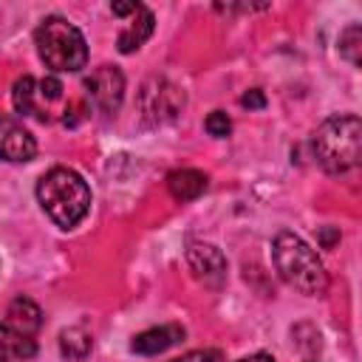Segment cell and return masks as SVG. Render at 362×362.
Segmentation results:
<instances>
[{
    "mask_svg": "<svg viewBox=\"0 0 362 362\" xmlns=\"http://www.w3.org/2000/svg\"><path fill=\"white\" fill-rule=\"evenodd\" d=\"M311 153H314L317 164L331 175H342V173H351L354 167H359V156H362L359 116L342 113V116L325 119L311 136Z\"/></svg>",
    "mask_w": 362,
    "mask_h": 362,
    "instance_id": "6da1fadb",
    "label": "cell"
},
{
    "mask_svg": "<svg viewBox=\"0 0 362 362\" xmlns=\"http://www.w3.org/2000/svg\"><path fill=\"white\" fill-rule=\"evenodd\" d=\"M37 201L57 226L74 229L90 209V187L76 170L54 167L37 181Z\"/></svg>",
    "mask_w": 362,
    "mask_h": 362,
    "instance_id": "7a4b0ae2",
    "label": "cell"
},
{
    "mask_svg": "<svg viewBox=\"0 0 362 362\" xmlns=\"http://www.w3.org/2000/svg\"><path fill=\"white\" fill-rule=\"evenodd\" d=\"M272 257L277 274L300 294L305 297H320L328 288V272L317 252L294 232H280L274 235L272 243Z\"/></svg>",
    "mask_w": 362,
    "mask_h": 362,
    "instance_id": "3957f363",
    "label": "cell"
},
{
    "mask_svg": "<svg viewBox=\"0 0 362 362\" xmlns=\"http://www.w3.org/2000/svg\"><path fill=\"white\" fill-rule=\"evenodd\" d=\"M34 45L45 68L54 74H76L88 62V45L82 31L65 17H45L34 31Z\"/></svg>",
    "mask_w": 362,
    "mask_h": 362,
    "instance_id": "277c9868",
    "label": "cell"
},
{
    "mask_svg": "<svg viewBox=\"0 0 362 362\" xmlns=\"http://www.w3.org/2000/svg\"><path fill=\"white\" fill-rule=\"evenodd\" d=\"M14 110L20 116H31L37 122H54L59 113H65V88L57 76H23L14 82L11 90Z\"/></svg>",
    "mask_w": 362,
    "mask_h": 362,
    "instance_id": "5b68a950",
    "label": "cell"
},
{
    "mask_svg": "<svg viewBox=\"0 0 362 362\" xmlns=\"http://www.w3.org/2000/svg\"><path fill=\"white\" fill-rule=\"evenodd\" d=\"M139 105H141V116L147 124H161V122L175 119V113L184 107V93L167 79H150L141 88Z\"/></svg>",
    "mask_w": 362,
    "mask_h": 362,
    "instance_id": "8992f818",
    "label": "cell"
},
{
    "mask_svg": "<svg viewBox=\"0 0 362 362\" xmlns=\"http://www.w3.org/2000/svg\"><path fill=\"white\" fill-rule=\"evenodd\" d=\"M90 102L102 113H116L124 99V74L116 65H99L88 79H85Z\"/></svg>",
    "mask_w": 362,
    "mask_h": 362,
    "instance_id": "52a82bcc",
    "label": "cell"
},
{
    "mask_svg": "<svg viewBox=\"0 0 362 362\" xmlns=\"http://www.w3.org/2000/svg\"><path fill=\"white\" fill-rule=\"evenodd\" d=\"M187 263L192 269V274L204 283L218 288L226 280V257L218 246L212 243H189L187 246Z\"/></svg>",
    "mask_w": 362,
    "mask_h": 362,
    "instance_id": "ba28073f",
    "label": "cell"
},
{
    "mask_svg": "<svg viewBox=\"0 0 362 362\" xmlns=\"http://www.w3.org/2000/svg\"><path fill=\"white\" fill-rule=\"evenodd\" d=\"M37 156V141L34 136L11 116L0 113V158L11 164L31 161Z\"/></svg>",
    "mask_w": 362,
    "mask_h": 362,
    "instance_id": "9c48e42d",
    "label": "cell"
},
{
    "mask_svg": "<svg viewBox=\"0 0 362 362\" xmlns=\"http://www.w3.org/2000/svg\"><path fill=\"white\" fill-rule=\"evenodd\" d=\"M184 339V328L181 325H156V328H147L141 334L133 337L130 342V351L133 354H141V356H156V354H164L167 348L178 345Z\"/></svg>",
    "mask_w": 362,
    "mask_h": 362,
    "instance_id": "30bf717a",
    "label": "cell"
},
{
    "mask_svg": "<svg viewBox=\"0 0 362 362\" xmlns=\"http://www.w3.org/2000/svg\"><path fill=\"white\" fill-rule=\"evenodd\" d=\"M153 28H156L153 11H150V8H144V6H139V11L133 14V20L122 28V34H119V40H116L119 51H122V54H133V51H139V48L150 40Z\"/></svg>",
    "mask_w": 362,
    "mask_h": 362,
    "instance_id": "8fae6325",
    "label": "cell"
},
{
    "mask_svg": "<svg viewBox=\"0 0 362 362\" xmlns=\"http://www.w3.org/2000/svg\"><path fill=\"white\" fill-rule=\"evenodd\" d=\"M167 189L175 201L187 204V201H195L204 189H206V173L201 170H192V167H181V170H173L167 175Z\"/></svg>",
    "mask_w": 362,
    "mask_h": 362,
    "instance_id": "7c38bea8",
    "label": "cell"
},
{
    "mask_svg": "<svg viewBox=\"0 0 362 362\" xmlns=\"http://www.w3.org/2000/svg\"><path fill=\"white\" fill-rule=\"evenodd\" d=\"M8 328L25 334V337H34L40 328H42V311L37 303H31L28 297H17L8 311H6V320H3Z\"/></svg>",
    "mask_w": 362,
    "mask_h": 362,
    "instance_id": "4fadbf2b",
    "label": "cell"
},
{
    "mask_svg": "<svg viewBox=\"0 0 362 362\" xmlns=\"http://www.w3.org/2000/svg\"><path fill=\"white\" fill-rule=\"evenodd\" d=\"M37 354V339L25 337L14 328H8L6 322H0V356L6 359H31Z\"/></svg>",
    "mask_w": 362,
    "mask_h": 362,
    "instance_id": "5bb4252c",
    "label": "cell"
},
{
    "mask_svg": "<svg viewBox=\"0 0 362 362\" xmlns=\"http://www.w3.org/2000/svg\"><path fill=\"white\" fill-rule=\"evenodd\" d=\"M90 348H93V339H90V334L85 331V328H65L62 334H59V354L65 356V359H74V362H82L88 354H90Z\"/></svg>",
    "mask_w": 362,
    "mask_h": 362,
    "instance_id": "9a60e30c",
    "label": "cell"
},
{
    "mask_svg": "<svg viewBox=\"0 0 362 362\" xmlns=\"http://www.w3.org/2000/svg\"><path fill=\"white\" fill-rule=\"evenodd\" d=\"M339 54H342L354 68H359V62H362V25H359V23H351V25L339 34Z\"/></svg>",
    "mask_w": 362,
    "mask_h": 362,
    "instance_id": "2e32d148",
    "label": "cell"
},
{
    "mask_svg": "<svg viewBox=\"0 0 362 362\" xmlns=\"http://www.w3.org/2000/svg\"><path fill=\"white\" fill-rule=\"evenodd\" d=\"M204 127H206V133H209V136L223 139V136H229V133H232V119H229L223 110H212V113L204 119Z\"/></svg>",
    "mask_w": 362,
    "mask_h": 362,
    "instance_id": "e0dca14e",
    "label": "cell"
},
{
    "mask_svg": "<svg viewBox=\"0 0 362 362\" xmlns=\"http://www.w3.org/2000/svg\"><path fill=\"white\" fill-rule=\"evenodd\" d=\"M173 362H223V354L218 348H198V351H189Z\"/></svg>",
    "mask_w": 362,
    "mask_h": 362,
    "instance_id": "ac0fdd59",
    "label": "cell"
},
{
    "mask_svg": "<svg viewBox=\"0 0 362 362\" xmlns=\"http://www.w3.org/2000/svg\"><path fill=\"white\" fill-rule=\"evenodd\" d=\"M240 105L243 107H249V110H263L266 107V96H263V90H249V93H243L240 96Z\"/></svg>",
    "mask_w": 362,
    "mask_h": 362,
    "instance_id": "d6986e66",
    "label": "cell"
},
{
    "mask_svg": "<svg viewBox=\"0 0 362 362\" xmlns=\"http://www.w3.org/2000/svg\"><path fill=\"white\" fill-rule=\"evenodd\" d=\"M139 6H141V3H113L110 8H113V14L124 17V14H136V11H139Z\"/></svg>",
    "mask_w": 362,
    "mask_h": 362,
    "instance_id": "ffe728a7",
    "label": "cell"
},
{
    "mask_svg": "<svg viewBox=\"0 0 362 362\" xmlns=\"http://www.w3.org/2000/svg\"><path fill=\"white\" fill-rule=\"evenodd\" d=\"M320 240H322V246L328 249V246L337 240V232H331V229H322V232H320Z\"/></svg>",
    "mask_w": 362,
    "mask_h": 362,
    "instance_id": "44dd1931",
    "label": "cell"
},
{
    "mask_svg": "<svg viewBox=\"0 0 362 362\" xmlns=\"http://www.w3.org/2000/svg\"><path fill=\"white\" fill-rule=\"evenodd\" d=\"M240 362H274L269 354H249V356H243Z\"/></svg>",
    "mask_w": 362,
    "mask_h": 362,
    "instance_id": "7402d4cb",
    "label": "cell"
},
{
    "mask_svg": "<svg viewBox=\"0 0 362 362\" xmlns=\"http://www.w3.org/2000/svg\"><path fill=\"white\" fill-rule=\"evenodd\" d=\"M0 362H14V359H6V356H0Z\"/></svg>",
    "mask_w": 362,
    "mask_h": 362,
    "instance_id": "603a6c76",
    "label": "cell"
},
{
    "mask_svg": "<svg viewBox=\"0 0 362 362\" xmlns=\"http://www.w3.org/2000/svg\"><path fill=\"white\" fill-rule=\"evenodd\" d=\"M305 362H311V359H305Z\"/></svg>",
    "mask_w": 362,
    "mask_h": 362,
    "instance_id": "cb8c5ba5",
    "label": "cell"
}]
</instances>
